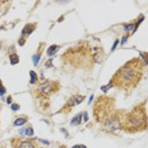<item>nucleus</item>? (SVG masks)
Returning <instances> with one entry per match:
<instances>
[{"label":"nucleus","instance_id":"1","mask_svg":"<svg viewBox=\"0 0 148 148\" xmlns=\"http://www.w3.org/2000/svg\"><path fill=\"white\" fill-rule=\"evenodd\" d=\"M143 73V62L140 58H135L127 61L116 71L110 83L119 89L129 90L139 84Z\"/></svg>","mask_w":148,"mask_h":148},{"label":"nucleus","instance_id":"2","mask_svg":"<svg viewBox=\"0 0 148 148\" xmlns=\"http://www.w3.org/2000/svg\"><path fill=\"white\" fill-rule=\"evenodd\" d=\"M147 127V115L141 107H136L127 116L124 127L127 130L135 132L144 130Z\"/></svg>","mask_w":148,"mask_h":148},{"label":"nucleus","instance_id":"3","mask_svg":"<svg viewBox=\"0 0 148 148\" xmlns=\"http://www.w3.org/2000/svg\"><path fill=\"white\" fill-rule=\"evenodd\" d=\"M112 99L109 97L101 96L95 102L94 113L96 121L99 122H105L106 119L110 117L115 113H112L113 110Z\"/></svg>","mask_w":148,"mask_h":148},{"label":"nucleus","instance_id":"4","mask_svg":"<svg viewBox=\"0 0 148 148\" xmlns=\"http://www.w3.org/2000/svg\"><path fill=\"white\" fill-rule=\"evenodd\" d=\"M60 88L59 83L56 81H47L39 85L37 88V93L39 96L48 97L56 93Z\"/></svg>","mask_w":148,"mask_h":148},{"label":"nucleus","instance_id":"5","mask_svg":"<svg viewBox=\"0 0 148 148\" xmlns=\"http://www.w3.org/2000/svg\"><path fill=\"white\" fill-rule=\"evenodd\" d=\"M17 148H35V145L30 140H23L19 143Z\"/></svg>","mask_w":148,"mask_h":148},{"label":"nucleus","instance_id":"6","mask_svg":"<svg viewBox=\"0 0 148 148\" xmlns=\"http://www.w3.org/2000/svg\"><path fill=\"white\" fill-rule=\"evenodd\" d=\"M84 99V98H81V96H76V97H73L70 99V100L69 101V105H78V103L82 102V100Z\"/></svg>","mask_w":148,"mask_h":148},{"label":"nucleus","instance_id":"7","mask_svg":"<svg viewBox=\"0 0 148 148\" xmlns=\"http://www.w3.org/2000/svg\"><path fill=\"white\" fill-rule=\"evenodd\" d=\"M59 47L56 45V44L50 46V47L48 49V50H47V53H48V56H53V55H54V54L58 51V49H59Z\"/></svg>","mask_w":148,"mask_h":148},{"label":"nucleus","instance_id":"8","mask_svg":"<svg viewBox=\"0 0 148 148\" xmlns=\"http://www.w3.org/2000/svg\"><path fill=\"white\" fill-rule=\"evenodd\" d=\"M10 63L11 65H15V64H17L18 62L19 61V58L17 54L16 53H13V54H10Z\"/></svg>","mask_w":148,"mask_h":148},{"label":"nucleus","instance_id":"9","mask_svg":"<svg viewBox=\"0 0 148 148\" xmlns=\"http://www.w3.org/2000/svg\"><path fill=\"white\" fill-rule=\"evenodd\" d=\"M82 114H78L77 116H76L75 117L73 118L72 122H71V125H78L81 123V120H82Z\"/></svg>","mask_w":148,"mask_h":148},{"label":"nucleus","instance_id":"10","mask_svg":"<svg viewBox=\"0 0 148 148\" xmlns=\"http://www.w3.org/2000/svg\"><path fill=\"white\" fill-rule=\"evenodd\" d=\"M27 122V120L25 118H17L15 122H14V125L15 126H21L23 125L24 124H25Z\"/></svg>","mask_w":148,"mask_h":148},{"label":"nucleus","instance_id":"11","mask_svg":"<svg viewBox=\"0 0 148 148\" xmlns=\"http://www.w3.org/2000/svg\"><path fill=\"white\" fill-rule=\"evenodd\" d=\"M31 73V84H35L37 80H38V76H37V74L34 71L31 70L30 72Z\"/></svg>","mask_w":148,"mask_h":148},{"label":"nucleus","instance_id":"12","mask_svg":"<svg viewBox=\"0 0 148 148\" xmlns=\"http://www.w3.org/2000/svg\"><path fill=\"white\" fill-rule=\"evenodd\" d=\"M27 135H32L33 134V130L32 127H27L25 129V133Z\"/></svg>","mask_w":148,"mask_h":148},{"label":"nucleus","instance_id":"13","mask_svg":"<svg viewBox=\"0 0 148 148\" xmlns=\"http://www.w3.org/2000/svg\"><path fill=\"white\" fill-rule=\"evenodd\" d=\"M4 93H5V89L4 88L2 84L1 81H0V95H3Z\"/></svg>","mask_w":148,"mask_h":148},{"label":"nucleus","instance_id":"14","mask_svg":"<svg viewBox=\"0 0 148 148\" xmlns=\"http://www.w3.org/2000/svg\"><path fill=\"white\" fill-rule=\"evenodd\" d=\"M11 109L13 110H18L19 109V105H18L17 104H13L11 105Z\"/></svg>","mask_w":148,"mask_h":148},{"label":"nucleus","instance_id":"15","mask_svg":"<svg viewBox=\"0 0 148 148\" xmlns=\"http://www.w3.org/2000/svg\"><path fill=\"white\" fill-rule=\"evenodd\" d=\"M39 59H40L39 56H33V61H34V64H35V65H36V64L39 62Z\"/></svg>","mask_w":148,"mask_h":148},{"label":"nucleus","instance_id":"16","mask_svg":"<svg viewBox=\"0 0 148 148\" xmlns=\"http://www.w3.org/2000/svg\"><path fill=\"white\" fill-rule=\"evenodd\" d=\"M72 148H87L84 145H82V144H77V145H75L73 146Z\"/></svg>","mask_w":148,"mask_h":148},{"label":"nucleus","instance_id":"17","mask_svg":"<svg viewBox=\"0 0 148 148\" xmlns=\"http://www.w3.org/2000/svg\"><path fill=\"white\" fill-rule=\"evenodd\" d=\"M118 42V40H116V42L114 43V45H113V48H112V50H114V48H115V47H116V45H117V43Z\"/></svg>","mask_w":148,"mask_h":148}]
</instances>
